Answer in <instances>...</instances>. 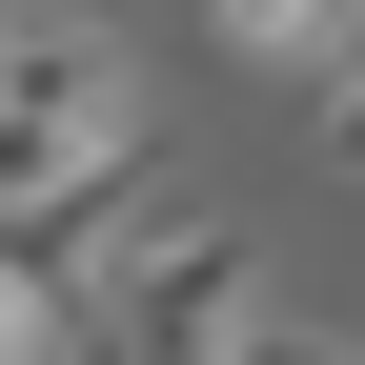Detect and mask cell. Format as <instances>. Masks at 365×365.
Masks as SVG:
<instances>
[{
  "label": "cell",
  "mask_w": 365,
  "mask_h": 365,
  "mask_svg": "<svg viewBox=\"0 0 365 365\" xmlns=\"http://www.w3.org/2000/svg\"><path fill=\"white\" fill-rule=\"evenodd\" d=\"M61 325H102V365H223L264 325V264H244V223H143L122 264L61 284Z\"/></svg>",
  "instance_id": "7a4b0ae2"
},
{
  "label": "cell",
  "mask_w": 365,
  "mask_h": 365,
  "mask_svg": "<svg viewBox=\"0 0 365 365\" xmlns=\"http://www.w3.org/2000/svg\"><path fill=\"white\" fill-rule=\"evenodd\" d=\"M223 365H365V345H325V325H244Z\"/></svg>",
  "instance_id": "5b68a950"
},
{
  "label": "cell",
  "mask_w": 365,
  "mask_h": 365,
  "mask_svg": "<svg viewBox=\"0 0 365 365\" xmlns=\"http://www.w3.org/2000/svg\"><path fill=\"white\" fill-rule=\"evenodd\" d=\"M223 61H284V81H345L365 61V0H203Z\"/></svg>",
  "instance_id": "3957f363"
},
{
  "label": "cell",
  "mask_w": 365,
  "mask_h": 365,
  "mask_svg": "<svg viewBox=\"0 0 365 365\" xmlns=\"http://www.w3.org/2000/svg\"><path fill=\"white\" fill-rule=\"evenodd\" d=\"M0 365H61V304H41L21 264H0Z\"/></svg>",
  "instance_id": "277c9868"
},
{
  "label": "cell",
  "mask_w": 365,
  "mask_h": 365,
  "mask_svg": "<svg viewBox=\"0 0 365 365\" xmlns=\"http://www.w3.org/2000/svg\"><path fill=\"white\" fill-rule=\"evenodd\" d=\"M0 21H21V0H0Z\"/></svg>",
  "instance_id": "52a82bcc"
},
{
  "label": "cell",
  "mask_w": 365,
  "mask_h": 365,
  "mask_svg": "<svg viewBox=\"0 0 365 365\" xmlns=\"http://www.w3.org/2000/svg\"><path fill=\"white\" fill-rule=\"evenodd\" d=\"M143 182V61L102 21H0V264L41 304L81 284V223Z\"/></svg>",
  "instance_id": "6da1fadb"
},
{
  "label": "cell",
  "mask_w": 365,
  "mask_h": 365,
  "mask_svg": "<svg viewBox=\"0 0 365 365\" xmlns=\"http://www.w3.org/2000/svg\"><path fill=\"white\" fill-rule=\"evenodd\" d=\"M325 163H345V182H365V61H345V81H325Z\"/></svg>",
  "instance_id": "8992f818"
}]
</instances>
